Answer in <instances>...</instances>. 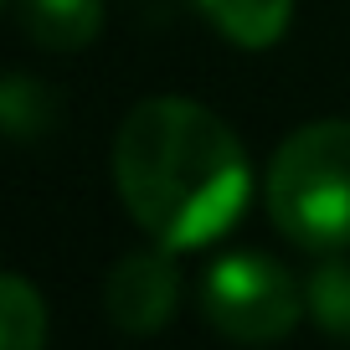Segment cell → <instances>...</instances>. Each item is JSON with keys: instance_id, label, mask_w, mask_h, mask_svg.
Instances as JSON below:
<instances>
[{"instance_id": "6da1fadb", "label": "cell", "mask_w": 350, "mask_h": 350, "mask_svg": "<svg viewBox=\"0 0 350 350\" xmlns=\"http://www.w3.org/2000/svg\"><path fill=\"white\" fill-rule=\"evenodd\" d=\"M113 186L160 247L217 242L242 217L252 170L237 134L196 98H144L113 134Z\"/></svg>"}, {"instance_id": "7a4b0ae2", "label": "cell", "mask_w": 350, "mask_h": 350, "mask_svg": "<svg viewBox=\"0 0 350 350\" xmlns=\"http://www.w3.org/2000/svg\"><path fill=\"white\" fill-rule=\"evenodd\" d=\"M268 217L309 252L350 247V119L294 129L268 165Z\"/></svg>"}, {"instance_id": "3957f363", "label": "cell", "mask_w": 350, "mask_h": 350, "mask_svg": "<svg viewBox=\"0 0 350 350\" xmlns=\"http://www.w3.org/2000/svg\"><path fill=\"white\" fill-rule=\"evenodd\" d=\"M304 288L268 252H227L201 278V314L237 345H273L304 314Z\"/></svg>"}, {"instance_id": "277c9868", "label": "cell", "mask_w": 350, "mask_h": 350, "mask_svg": "<svg viewBox=\"0 0 350 350\" xmlns=\"http://www.w3.org/2000/svg\"><path fill=\"white\" fill-rule=\"evenodd\" d=\"M103 304H109L113 329H124V335L165 329L180 309V268H175L170 247L119 258L109 268V284H103Z\"/></svg>"}, {"instance_id": "5b68a950", "label": "cell", "mask_w": 350, "mask_h": 350, "mask_svg": "<svg viewBox=\"0 0 350 350\" xmlns=\"http://www.w3.org/2000/svg\"><path fill=\"white\" fill-rule=\"evenodd\" d=\"M26 42L46 52H77L103 31V0H16Z\"/></svg>"}, {"instance_id": "8992f818", "label": "cell", "mask_w": 350, "mask_h": 350, "mask_svg": "<svg viewBox=\"0 0 350 350\" xmlns=\"http://www.w3.org/2000/svg\"><path fill=\"white\" fill-rule=\"evenodd\" d=\"M206 21L217 26L227 42L262 52L288 31V16H294V0H196Z\"/></svg>"}, {"instance_id": "52a82bcc", "label": "cell", "mask_w": 350, "mask_h": 350, "mask_svg": "<svg viewBox=\"0 0 350 350\" xmlns=\"http://www.w3.org/2000/svg\"><path fill=\"white\" fill-rule=\"evenodd\" d=\"M46 345V304L21 273L0 278V350H42Z\"/></svg>"}, {"instance_id": "ba28073f", "label": "cell", "mask_w": 350, "mask_h": 350, "mask_svg": "<svg viewBox=\"0 0 350 350\" xmlns=\"http://www.w3.org/2000/svg\"><path fill=\"white\" fill-rule=\"evenodd\" d=\"M304 304L325 335L350 340V258H329L319 262L304 284Z\"/></svg>"}, {"instance_id": "9c48e42d", "label": "cell", "mask_w": 350, "mask_h": 350, "mask_svg": "<svg viewBox=\"0 0 350 350\" xmlns=\"http://www.w3.org/2000/svg\"><path fill=\"white\" fill-rule=\"evenodd\" d=\"M0 119L16 139H31L52 124V93L36 88L31 77H11V83L0 88Z\"/></svg>"}]
</instances>
